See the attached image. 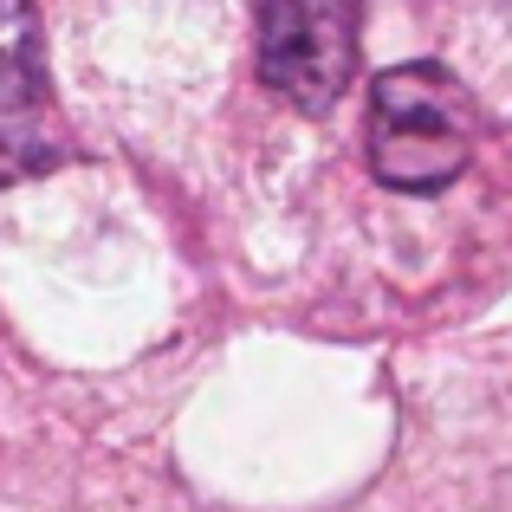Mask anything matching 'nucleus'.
<instances>
[{"instance_id":"f257e3e1","label":"nucleus","mask_w":512,"mask_h":512,"mask_svg":"<svg viewBox=\"0 0 512 512\" xmlns=\"http://www.w3.org/2000/svg\"><path fill=\"white\" fill-rule=\"evenodd\" d=\"M480 111L448 65H396L370 85V124L363 150L383 188L435 195L474 163Z\"/></svg>"},{"instance_id":"f03ea898","label":"nucleus","mask_w":512,"mask_h":512,"mask_svg":"<svg viewBox=\"0 0 512 512\" xmlns=\"http://www.w3.org/2000/svg\"><path fill=\"white\" fill-rule=\"evenodd\" d=\"M357 72L350 0H260V78L292 111H331Z\"/></svg>"},{"instance_id":"7ed1b4c3","label":"nucleus","mask_w":512,"mask_h":512,"mask_svg":"<svg viewBox=\"0 0 512 512\" xmlns=\"http://www.w3.org/2000/svg\"><path fill=\"white\" fill-rule=\"evenodd\" d=\"M46 85V33L33 0H0V111H26Z\"/></svg>"}]
</instances>
